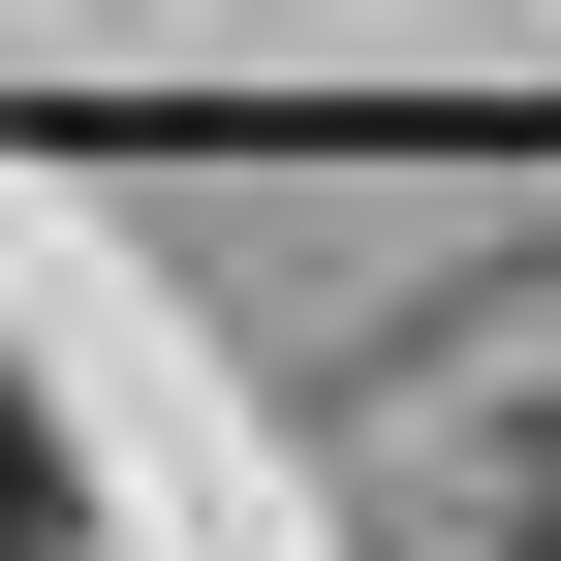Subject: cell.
<instances>
[{"label": "cell", "instance_id": "obj_1", "mask_svg": "<svg viewBox=\"0 0 561 561\" xmlns=\"http://www.w3.org/2000/svg\"><path fill=\"white\" fill-rule=\"evenodd\" d=\"M0 561H62V405L0 375Z\"/></svg>", "mask_w": 561, "mask_h": 561}, {"label": "cell", "instance_id": "obj_2", "mask_svg": "<svg viewBox=\"0 0 561 561\" xmlns=\"http://www.w3.org/2000/svg\"><path fill=\"white\" fill-rule=\"evenodd\" d=\"M530 561H561V500H530Z\"/></svg>", "mask_w": 561, "mask_h": 561}]
</instances>
